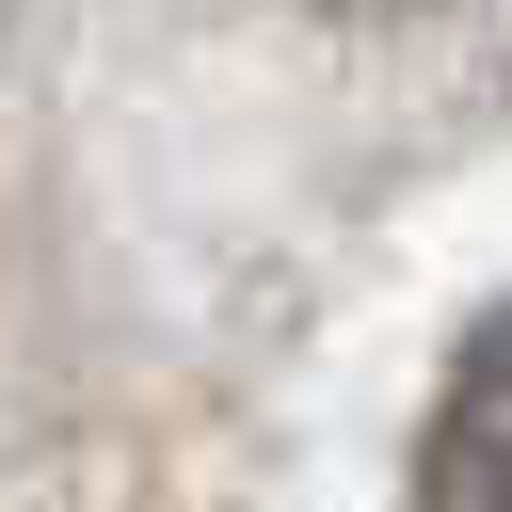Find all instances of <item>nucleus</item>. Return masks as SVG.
I'll return each instance as SVG.
<instances>
[{"instance_id": "1", "label": "nucleus", "mask_w": 512, "mask_h": 512, "mask_svg": "<svg viewBox=\"0 0 512 512\" xmlns=\"http://www.w3.org/2000/svg\"><path fill=\"white\" fill-rule=\"evenodd\" d=\"M416 512H512V304L448 352L432 432H416Z\"/></svg>"}, {"instance_id": "2", "label": "nucleus", "mask_w": 512, "mask_h": 512, "mask_svg": "<svg viewBox=\"0 0 512 512\" xmlns=\"http://www.w3.org/2000/svg\"><path fill=\"white\" fill-rule=\"evenodd\" d=\"M336 16H384V0H336Z\"/></svg>"}]
</instances>
